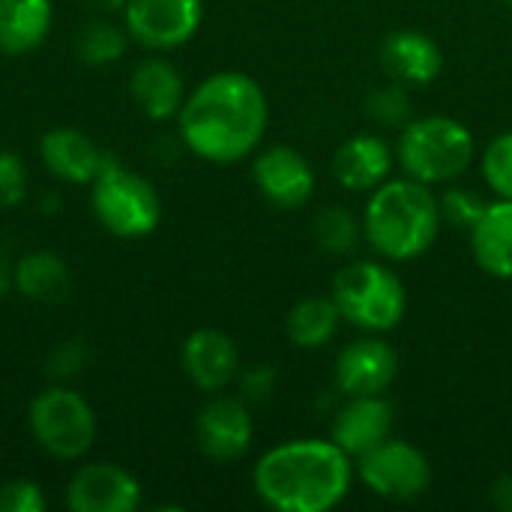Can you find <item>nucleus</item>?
Here are the masks:
<instances>
[{"label": "nucleus", "mask_w": 512, "mask_h": 512, "mask_svg": "<svg viewBox=\"0 0 512 512\" xmlns=\"http://www.w3.org/2000/svg\"><path fill=\"white\" fill-rule=\"evenodd\" d=\"M267 117V96L252 75L216 72L183 102L180 138L198 159L231 165L255 153Z\"/></svg>", "instance_id": "f257e3e1"}, {"label": "nucleus", "mask_w": 512, "mask_h": 512, "mask_svg": "<svg viewBox=\"0 0 512 512\" xmlns=\"http://www.w3.org/2000/svg\"><path fill=\"white\" fill-rule=\"evenodd\" d=\"M351 456L330 438H300L267 450L252 471L255 495L276 512H330L354 483Z\"/></svg>", "instance_id": "f03ea898"}, {"label": "nucleus", "mask_w": 512, "mask_h": 512, "mask_svg": "<svg viewBox=\"0 0 512 512\" xmlns=\"http://www.w3.org/2000/svg\"><path fill=\"white\" fill-rule=\"evenodd\" d=\"M441 231V207L432 186L414 177H390L363 213V237L387 261H411L432 249Z\"/></svg>", "instance_id": "7ed1b4c3"}, {"label": "nucleus", "mask_w": 512, "mask_h": 512, "mask_svg": "<svg viewBox=\"0 0 512 512\" xmlns=\"http://www.w3.org/2000/svg\"><path fill=\"white\" fill-rule=\"evenodd\" d=\"M396 153L408 177L426 186H441L459 180L471 168L477 144L465 123L456 117L432 114L402 126Z\"/></svg>", "instance_id": "20e7f679"}, {"label": "nucleus", "mask_w": 512, "mask_h": 512, "mask_svg": "<svg viewBox=\"0 0 512 512\" xmlns=\"http://www.w3.org/2000/svg\"><path fill=\"white\" fill-rule=\"evenodd\" d=\"M342 312V321H351L369 333H387L399 327L408 309V294L402 279L375 261H354L342 267L333 279L330 294Z\"/></svg>", "instance_id": "39448f33"}, {"label": "nucleus", "mask_w": 512, "mask_h": 512, "mask_svg": "<svg viewBox=\"0 0 512 512\" xmlns=\"http://www.w3.org/2000/svg\"><path fill=\"white\" fill-rule=\"evenodd\" d=\"M93 213L96 219L117 237H147L156 231L162 219V201L150 180L129 171L126 165L114 162L111 156L102 159L99 174L93 177Z\"/></svg>", "instance_id": "423d86ee"}, {"label": "nucleus", "mask_w": 512, "mask_h": 512, "mask_svg": "<svg viewBox=\"0 0 512 512\" xmlns=\"http://www.w3.org/2000/svg\"><path fill=\"white\" fill-rule=\"evenodd\" d=\"M30 432L45 453L57 459H81L96 441V417L78 393L54 387L33 399Z\"/></svg>", "instance_id": "0eeeda50"}, {"label": "nucleus", "mask_w": 512, "mask_h": 512, "mask_svg": "<svg viewBox=\"0 0 512 512\" xmlns=\"http://www.w3.org/2000/svg\"><path fill=\"white\" fill-rule=\"evenodd\" d=\"M357 477L384 501H414L432 483L429 459L408 441H384L354 465Z\"/></svg>", "instance_id": "6e6552de"}, {"label": "nucleus", "mask_w": 512, "mask_h": 512, "mask_svg": "<svg viewBox=\"0 0 512 512\" xmlns=\"http://www.w3.org/2000/svg\"><path fill=\"white\" fill-rule=\"evenodd\" d=\"M126 33L147 48L189 42L204 18V0H126Z\"/></svg>", "instance_id": "1a4fd4ad"}, {"label": "nucleus", "mask_w": 512, "mask_h": 512, "mask_svg": "<svg viewBox=\"0 0 512 512\" xmlns=\"http://www.w3.org/2000/svg\"><path fill=\"white\" fill-rule=\"evenodd\" d=\"M252 177H255L258 192L279 210H297L315 195L312 165L294 147H285V144L267 147L255 159Z\"/></svg>", "instance_id": "9d476101"}, {"label": "nucleus", "mask_w": 512, "mask_h": 512, "mask_svg": "<svg viewBox=\"0 0 512 512\" xmlns=\"http://www.w3.org/2000/svg\"><path fill=\"white\" fill-rule=\"evenodd\" d=\"M399 375V354L384 339H357L336 357V390L351 396H381Z\"/></svg>", "instance_id": "9b49d317"}, {"label": "nucleus", "mask_w": 512, "mask_h": 512, "mask_svg": "<svg viewBox=\"0 0 512 512\" xmlns=\"http://www.w3.org/2000/svg\"><path fill=\"white\" fill-rule=\"evenodd\" d=\"M66 504L72 512H132L141 504V486L117 465H84L69 480Z\"/></svg>", "instance_id": "f8f14e48"}, {"label": "nucleus", "mask_w": 512, "mask_h": 512, "mask_svg": "<svg viewBox=\"0 0 512 512\" xmlns=\"http://www.w3.org/2000/svg\"><path fill=\"white\" fill-rule=\"evenodd\" d=\"M195 438L204 456L216 462L240 459L252 444V417L243 399L219 396L207 402L195 423Z\"/></svg>", "instance_id": "ddd939ff"}, {"label": "nucleus", "mask_w": 512, "mask_h": 512, "mask_svg": "<svg viewBox=\"0 0 512 512\" xmlns=\"http://www.w3.org/2000/svg\"><path fill=\"white\" fill-rule=\"evenodd\" d=\"M393 435V408L381 396H351L348 405L336 414L330 438L351 456L360 459L390 441Z\"/></svg>", "instance_id": "4468645a"}, {"label": "nucleus", "mask_w": 512, "mask_h": 512, "mask_svg": "<svg viewBox=\"0 0 512 512\" xmlns=\"http://www.w3.org/2000/svg\"><path fill=\"white\" fill-rule=\"evenodd\" d=\"M381 66L387 78L405 87H426L444 69L438 42L420 30H396L381 42Z\"/></svg>", "instance_id": "2eb2a0df"}, {"label": "nucleus", "mask_w": 512, "mask_h": 512, "mask_svg": "<svg viewBox=\"0 0 512 512\" xmlns=\"http://www.w3.org/2000/svg\"><path fill=\"white\" fill-rule=\"evenodd\" d=\"M180 363L189 381L207 393L225 390L237 378V369H240V357H237L231 336L219 330H195L183 342Z\"/></svg>", "instance_id": "dca6fc26"}, {"label": "nucleus", "mask_w": 512, "mask_h": 512, "mask_svg": "<svg viewBox=\"0 0 512 512\" xmlns=\"http://www.w3.org/2000/svg\"><path fill=\"white\" fill-rule=\"evenodd\" d=\"M393 171V150L381 135H351L345 144H339L333 156V174L339 186L351 192H372L381 183L390 180Z\"/></svg>", "instance_id": "f3484780"}, {"label": "nucleus", "mask_w": 512, "mask_h": 512, "mask_svg": "<svg viewBox=\"0 0 512 512\" xmlns=\"http://www.w3.org/2000/svg\"><path fill=\"white\" fill-rule=\"evenodd\" d=\"M39 150H42V162L48 165V171L69 183H93L105 159V153H99L93 138L66 126L45 132L39 141Z\"/></svg>", "instance_id": "a211bd4d"}, {"label": "nucleus", "mask_w": 512, "mask_h": 512, "mask_svg": "<svg viewBox=\"0 0 512 512\" xmlns=\"http://www.w3.org/2000/svg\"><path fill=\"white\" fill-rule=\"evenodd\" d=\"M471 249L483 273L512 279V201H489L480 222L471 228Z\"/></svg>", "instance_id": "6ab92c4d"}, {"label": "nucleus", "mask_w": 512, "mask_h": 512, "mask_svg": "<svg viewBox=\"0 0 512 512\" xmlns=\"http://www.w3.org/2000/svg\"><path fill=\"white\" fill-rule=\"evenodd\" d=\"M135 105L150 117V120H165L180 114L186 102V87L183 75L168 63V60H144L135 66L132 81H129Z\"/></svg>", "instance_id": "aec40b11"}, {"label": "nucleus", "mask_w": 512, "mask_h": 512, "mask_svg": "<svg viewBox=\"0 0 512 512\" xmlns=\"http://www.w3.org/2000/svg\"><path fill=\"white\" fill-rule=\"evenodd\" d=\"M51 0H0V51L24 54L45 42Z\"/></svg>", "instance_id": "412c9836"}, {"label": "nucleus", "mask_w": 512, "mask_h": 512, "mask_svg": "<svg viewBox=\"0 0 512 512\" xmlns=\"http://www.w3.org/2000/svg\"><path fill=\"white\" fill-rule=\"evenodd\" d=\"M15 288L36 303H60L69 294V267L54 252H30L12 270Z\"/></svg>", "instance_id": "4be33fe9"}, {"label": "nucleus", "mask_w": 512, "mask_h": 512, "mask_svg": "<svg viewBox=\"0 0 512 512\" xmlns=\"http://www.w3.org/2000/svg\"><path fill=\"white\" fill-rule=\"evenodd\" d=\"M339 321H342V312L333 297H306L291 306L285 333H288L291 345H297L303 351H315L336 336Z\"/></svg>", "instance_id": "5701e85b"}, {"label": "nucleus", "mask_w": 512, "mask_h": 512, "mask_svg": "<svg viewBox=\"0 0 512 512\" xmlns=\"http://www.w3.org/2000/svg\"><path fill=\"white\" fill-rule=\"evenodd\" d=\"M312 231L318 246L330 255H351L363 240V222H357L345 207H324L315 216Z\"/></svg>", "instance_id": "b1692460"}, {"label": "nucleus", "mask_w": 512, "mask_h": 512, "mask_svg": "<svg viewBox=\"0 0 512 512\" xmlns=\"http://www.w3.org/2000/svg\"><path fill=\"white\" fill-rule=\"evenodd\" d=\"M126 48V33L108 21H90L81 27L75 51L87 66H108L114 63Z\"/></svg>", "instance_id": "393cba45"}, {"label": "nucleus", "mask_w": 512, "mask_h": 512, "mask_svg": "<svg viewBox=\"0 0 512 512\" xmlns=\"http://www.w3.org/2000/svg\"><path fill=\"white\" fill-rule=\"evenodd\" d=\"M366 114L381 126H393V129L408 126L411 123V96H408L405 84L390 78V84L375 87L366 99Z\"/></svg>", "instance_id": "a878e982"}, {"label": "nucleus", "mask_w": 512, "mask_h": 512, "mask_svg": "<svg viewBox=\"0 0 512 512\" xmlns=\"http://www.w3.org/2000/svg\"><path fill=\"white\" fill-rule=\"evenodd\" d=\"M438 207H441V222H447L450 228L471 231L480 222V216L486 213L489 201L474 189H447L438 198Z\"/></svg>", "instance_id": "bb28decb"}, {"label": "nucleus", "mask_w": 512, "mask_h": 512, "mask_svg": "<svg viewBox=\"0 0 512 512\" xmlns=\"http://www.w3.org/2000/svg\"><path fill=\"white\" fill-rule=\"evenodd\" d=\"M483 177L498 198L512 201V132L498 135L483 150Z\"/></svg>", "instance_id": "cd10ccee"}, {"label": "nucleus", "mask_w": 512, "mask_h": 512, "mask_svg": "<svg viewBox=\"0 0 512 512\" xmlns=\"http://www.w3.org/2000/svg\"><path fill=\"white\" fill-rule=\"evenodd\" d=\"M24 192H27V171H24V162L3 150L0 153V210H12L24 201Z\"/></svg>", "instance_id": "c85d7f7f"}, {"label": "nucleus", "mask_w": 512, "mask_h": 512, "mask_svg": "<svg viewBox=\"0 0 512 512\" xmlns=\"http://www.w3.org/2000/svg\"><path fill=\"white\" fill-rule=\"evenodd\" d=\"M45 495L30 480H12L0 486V512H42Z\"/></svg>", "instance_id": "c756f323"}, {"label": "nucleus", "mask_w": 512, "mask_h": 512, "mask_svg": "<svg viewBox=\"0 0 512 512\" xmlns=\"http://www.w3.org/2000/svg\"><path fill=\"white\" fill-rule=\"evenodd\" d=\"M84 360H87V348H84L81 342H63V345H57V351L48 357V369H51L54 378H69V375L81 372Z\"/></svg>", "instance_id": "7c9ffc66"}, {"label": "nucleus", "mask_w": 512, "mask_h": 512, "mask_svg": "<svg viewBox=\"0 0 512 512\" xmlns=\"http://www.w3.org/2000/svg\"><path fill=\"white\" fill-rule=\"evenodd\" d=\"M273 381H276V372H273L270 366H255V369L243 378V396L252 399V402H261V399L270 396Z\"/></svg>", "instance_id": "2f4dec72"}, {"label": "nucleus", "mask_w": 512, "mask_h": 512, "mask_svg": "<svg viewBox=\"0 0 512 512\" xmlns=\"http://www.w3.org/2000/svg\"><path fill=\"white\" fill-rule=\"evenodd\" d=\"M489 498L501 512H512V474H504L492 483Z\"/></svg>", "instance_id": "473e14b6"}, {"label": "nucleus", "mask_w": 512, "mask_h": 512, "mask_svg": "<svg viewBox=\"0 0 512 512\" xmlns=\"http://www.w3.org/2000/svg\"><path fill=\"white\" fill-rule=\"evenodd\" d=\"M90 9H99V12H117L126 6V0H84Z\"/></svg>", "instance_id": "72a5a7b5"}, {"label": "nucleus", "mask_w": 512, "mask_h": 512, "mask_svg": "<svg viewBox=\"0 0 512 512\" xmlns=\"http://www.w3.org/2000/svg\"><path fill=\"white\" fill-rule=\"evenodd\" d=\"M6 285H9V282H6V273H3V267H0V300H3V294H6Z\"/></svg>", "instance_id": "f704fd0d"}, {"label": "nucleus", "mask_w": 512, "mask_h": 512, "mask_svg": "<svg viewBox=\"0 0 512 512\" xmlns=\"http://www.w3.org/2000/svg\"><path fill=\"white\" fill-rule=\"evenodd\" d=\"M504 3H510V6H512V0H504Z\"/></svg>", "instance_id": "c9c22d12"}]
</instances>
